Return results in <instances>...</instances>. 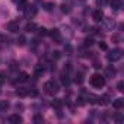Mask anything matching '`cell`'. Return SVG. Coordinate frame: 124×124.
<instances>
[{
    "label": "cell",
    "instance_id": "30bf717a",
    "mask_svg": "<svg viewBox=\"0 0 124 124\" xmlns=\"http://www.w3.org/2000/svg\"><path fill=\"white\" fill-rule=\"evenodd\" d=\"M37 29H38V26H37L34 22H28V23L25 25V31H26V32H35Z\"/></svg>",
    "mask_w": 124,
    "mask_h": 124
},
{
    "label": "cell",
    "instance_id": "52a82bcc",
    "mask_svg": "<svg viewBox=\"0 0 124 124\" xmlns=\"http://www.w3.org/2000/svg\"><path fill=\"white\" fill-rule=\"evenodd\" d=\"M6 28H8V31H10V32H19V23L18 22H8V25H6Z\"/></svg>",
    "mask_w": 124,
    "mask_h": 124
},
{
    "label": "cell",
    "instance_id": "4316f807",
    "mask_svg": "<svg viewBox=\"0 0 124 124\" xmlns=\"http://www.w3.org/2000/svg\"><path fill=\"white\" fill-rule=\"evenodd\" d=\"M123 120H124V118H123V115H121V114H117V115H115V121H118V123H121Z\"/></svg>",
    "mask_w": 124,
    "mask_h": 124
},
{
    "label": "cell",
    "instance_id": "6da1fadb",
    "mask_svg": "<svg viewBox=\"0 0 124 124\" xmlns=\"http://www.w3.org/2000/svg\"><path fill=\"white\" fill-rule=\"evenodd\" d=\"M44 89H45V92H47L48 95H55V93L60 91L58 83L54 82V80H48V82H45V83H44Z\"/></svg>",
    "mask_w": 124,
    "mask_h": 124
},
{
    "label": "cell",
    "instance_id": "5bb4252c",
    "mask_svg": "<svg viewBox=\"0 0 124 124\" xmlns=\"http://www.w3.org/2000/svg\"><path fill=\"white\" fill-rule=\"evenodd\" d=\"M61 105H63V104H61V101H60V99H54V101L51 102V107H53V108H57V109H58V108H61Z\"/></svg>",
    "mask_w": 124,
    "mask_h": 124
},
{
    "label": "cell",
    "instance_id": "ba28073f",
    "mask_svg": "<svg viewBox=\"0 0 124 124\" xmlns=\"http://www.w3.org/2000/svg\"><path fill=\"white\" fill-rule=\"evenodd\" d=\"M114 21L111 19V18H107V19H104V26H105V29H108V31H112V28H114Z\"/></svg>",
    "mask_w": 124,
    "mask_h": 124
},
{
    "label": "cell",
    "instance_id": "4dcf8cb0",
    "mask_svg": "<svg viewBox=\"0 0 124 124\" xmlns=\"http://www.w3.org/2000/svg\"><path fill=\"white\" fill-rule=\"evenodd\" d=\"M45 6H47V8H45V9H47V10H51V9H53V6H54V5H53V3H47V5H45Z\"/></svg>",
    "mask_w": 124,
    "mask_h": 124
},
{
    "label": "cell",
    "instance_id": "83f0119b",
    "mask_svg": "<svg viewBox=\"0 0 124 124\" xmlns=\"http://www.w3.org/2000/svg\"><path fill=\"white\" fill-rule=\"evenodd\" d=\"M61 10H63L64 13H67V12H69L70 9H69V6H66V5H63V6H61Z\"/></svg>",
    "mask_w": 124,
    "mask_h": 124
},
{
    "label": "cell",
    "instance_id": "7a4b0ae2",
    "mask_svg": "<svg viewBox=\"0 0 124 124\" xmlns=\"http://www.w3.org/2000/svg\"><path fill=\"white\" fill-rule=\"evenodd\" d=\"M91 85H92L93 88H102V86L105 85V78L101 76L99 73H95V75H92V78H91Z\"/></svg>",
    "mask_w": 124,
    "mask_h": 124
},
{
    "label": "cell",
    "instance_id": "7402d4cb",
    "mask_svg": "<svg viewBox=\"0 0 124 124\" xmlns=\"http://www.w3.org/2000/svg\"><path fill=\"white\" fill-rule=\"evenodd\" d=\"M16 95H18V96H25V95H28V92H26L25 89H18V91H16Z\"/></svg>",
    "mask_w": 124,
    "mask_h": 124
},
{
    "label": "cell",
    "instance_id": "5b68a950",
    "mask_svg": "<svg viewBox=\"0 0 124 124\" xmlns=\"http://www.w3.org/2000/svg\"><path fill=\"white\" fill-rule=\"evenodd\" d=\"M92 19H93L95 22H101V21L104 19V12H102V9H96V10H93V13H92Z\"/></svg>",
    "mask_w": 124,
    "mask_h": 124
},
{
    "label": "cell",
    "instance_id": "f546056e",
    "mask_svg": "<svg viewBox=\"0 0 124 124\" xmlns=\"http://www.w3.org/2000/svg\"><path fill=\"white\" fill-rule=\"evenodd\" d=\"M76 82H79V83H82V82H83V79H82V75H78V76H76Z\"/></svg>",
    "mask_w": 124,
    "mask_h": 124
},
{
    "label": "cell",
    "instance_id": "2e32d148",
    "mask_svg": "<svg viewBox=\"0 0 124 124\" xmlns=\"http://www.w3.org/2000/svg\"><path fill=\"white\" fill-rule=\"evenodd\" d=\"M107 76H109V78H114V76H115V69L109 66V67L107 69Z\"/></svg>",
    "mask_w": 124,
    "mask_h": 124
},
{
    "label": "cell",
    "instance_id": "8992f818",
    "mask_svg": "<svg viewBox=\"0 0 124 124\" xmlns=\"http://www.w3.org/2000/svg\"><path fill=\"white\" fill-rule=\"evenodd\" d=\"M23 12H25L26 18H34V16L37 15V8H35V6H26Z\"/></svg>",
    "mask_w": 124,
    "mask_h": 124
},
{
    "label": "cell",
    "instance_id": "9a60e30c",
    "mask_svg": "<svg viewBox=\"0 0 124 124\" xmlns=\"http://www.w3.org/2000/svg\"><path fill=\"white\" fill-rule=\"evenodd\" d=\"M9 108V101H0V111H5Z\"/></svg>",
    "mask_w": 124,
    "mask_h": 124
},
{
    "label": "cell",
    "instance_id": "7c38bea8",
    "mask_svg": "<svg viewBox=\"0 0 124 124\" xmlns=\"http://www.w3.org/2000/svg\"><path fill=\"white\" fill-rule=\"evenodd\" d=\"M28 79H29V75H28L26 72H21L19 76H18V80H19V82H26Z\"/></svg>",
    "mask_w": 124,
    "mask_h": 124
},
{
    "label": "cell",
    "instance_id": "603a6c76",
    "mask_svg": "<svg viewBox=\"0 0 124 124\" xmlns=\"http://www.w3.org/2000/svg\"><path fill=\"white\" fill-rule=\"evenodd\" d=\"M117 88H118V91H120V92H123V91H124V82H118Z\"/></svg>",
    "mask_w": 124,
    "mask_h": 124
},
{
    "label": "cell",
    "instance_id": "9c48e42d",
    "mask_svg": "<svg viewBox=\"0 0 124 124\" xmlns=\"http://www.w3.org/2000/svg\"><path fill=\"white\" fill-rule=\"evenodd\" d=\"M9 121H10V123H13V124H19V123H22L23 120H22V117H21V115H18V114H12V115L9 117Z\"/></svg>",
    "mask_w": 124,
    "mask_h": 124
},
{
    "label": "cell",
    "instance_id": "ac0fdd59",
    "mask_svg": "<svg viewBox=\"0 0 124 124\" xmlns=\"http://www.w3.org/2000/svg\"><path fill=\"white\" fill-rule=\"evenodd\" d=\"M25 41H26V39H25V37H23V35H21V37L16 39V44L22 47V45H25Z\"/></svg>",
    "mask_w": 124,
    "mask_h": 124
},
{
    "label": "cell",
    "instance_id": "d6a6232c",
    "mask_svg": "<svg viewBox=\"0 0 124 124\" xmlns=\"http://www.w3.org/2000/svg\"><path fill=\"white\" fill-rule=\"evenodd\" d=\"M10 69H12V70H15V69H16V63H15V61H13V63H12V66H10Z\"/></svg>",
    "mask_w": 124,
    "mask_h": 124
},
{
    "label": "cell",
    "instance_id": "e0dca14e",
    "mask_svg": "<svg viewBox=\"0 0 124 124\" xmlns=\"http://www.w3.org/2000/svg\"><path fill=\"white\" fill-rule=\"evenodd\" d=\"M111 6L118 10V9L121 8V2H120V0H112V2H111Z\"/></svg>",
    "mask_w": 124,
    "mask_h": 124
},
{
    "label": "cell",
    "instance_id": "ffe728a7",
    "mask_svg": "<svg viewBox=\"0 0 124 124\" xmlns=\"http://www.w3.org/2000/svg\"><path fill=\"white\" fill-rule=\"evenodd\" d=\"M64 51H66V53L70 55V54L73 53V48H72V45H70V44H66V45H64Z\"/></svg>",
    "mask_w": 124,
    "mask_h": 124
},
{
    "label": "cell",
    "instance_id": "277c9868",
    "mask_svg": "<svg viewBox=\"0 0 124 124\" xmlns=\"http://www.w3.org/2000/svg\"><path fill=\"white\" fill-rule=\"evenodd\" d=\"M48 35L53 38V41H54L55 44H60L61 41H63V38H61V34H60V31H58V29H53V31H50V32H48Z\"/></svg>",
    "mask_w": 124,
    "mask_h": 124
},
{
    "label": "cell",
    "instance_id": "3957f363",
    "mask_svg": "<svg viewBox=\"0 0 124 124\" xmlns=\"http://www.w3.org/2000/svg\"><path fill=\"white\" fill-rule=\"evenodd\" d=\"M121 57H123V51H121L120 48H115V50H112L109 54H107V58H108V61H111V63L118 61Z\"/></svg>",
    "mask_w": 124,
    "mask_h": 124
},
{
    "label": "cell",
    "instance_id": "4fadbf2b",
    "mask_svg": "<svg viewBox=\"0 0 124 124\" xmlns=\"http://www.w3.org/2000/svg\"><path fill=\"white\" fill-rule=\"evenodd\" d=\"M26 6H28V0H19L18 2V9L19 10H25Z\"/></svg>",
    "mask_w": 124,
    "mask_h": 124
},
{
    "label": "cell",
    "instance_id": "d6986e66",
    "mask_svg": "<svg viewBox=\"0 0 124 124\" xmlns=\"http://www.w3.org/2000/svg\"><path fill=\"white\" fill-rule=\"evenodd\" d=\"M42 73H44V67H41V66L38 64V66L35 67V75H37V76H41Z\"/></svg>",
    "mask_w": 124,
    "mask_h": 124
},
{
    "label": "cell",
    "instance_id": "1f68e13d",
    "mask_svg": "<svg viewBox=\"0 0 124 124\" xmlns=\"http://www.w3.org/2000/svg\"><path fill=\"white\" fill-rule=\"evenodd\" d=\"M53 54H54V57H55V58H58V57H60V53H58V51H54Z\"/></svg>",
    "mask_w": 124,
    "mask_h": 124
},
{
    "label": "cell",
    "instance_id": "836d02e7",
    "mask_svg": "<svg viewBox=\"0 0 124 124\" xmlns=\"http://www.w3.org/2000/svg\"><path fill=\"white\" fill-rule=\"evenodd\" d=\"M13 2H15V3H18V2H19V0H13Z\"/></svg>",
    "mask_w": 124,
    "mask_h": 124
},
{
    "label": "cell",
    "instance_id": "f1b7e54d",
    "mask_svg": "<svg viewBox=\"0 0 124 124\" xmlns=\"http://www.w3.org/2000/svg\"><path fill=\"white\" fill-rule=\"evenodd\" d=\"M99 48H101V50H107L108 47H107V44H105V42H99Z\"/></svg>",
    "mask_w": 124,
    "mask_h": 124
},
{
    "label": "cell",
    "instance_id": "8fae6325",
    "mask_svg": "<svg viewBox=\"0 0 124 124\" xmlns=\"http://www.w3.org/2000/svg\"><path fill=\"white\" fill-rule=\"evenodd\" d=\"M112 107H114V108H117V109L123 108V107H124V99H123V98H118V99H115V101L112 102Z\"/></svg>",
    "mask_w": 124,
    "mask_h": 124
},
{
    "label": "cell",
    "instance_id": "d4e9b609",
    "mask_svg": "<svg viewBox=\"0 0 124 124\" xmlns=\"http://www.w3.org/2000/svg\"><path fill=\"white\" fill-rule=\"evenodd\" d=\"M5 80H6V78H5V73H0V86H2V85L5 83Z\"/></svg>",
    "mask_w": 124,
    "mask_h": 124
},
{
    "label": "cell",
    "instance_id": "44dd1931",
    "mask_svg": "<svg viewBox=\"0 0 124 124\" xmlns=\"http://www.w3.org/2000/svg\"><path fill=\"white\" fill-rule=\"evenodd\" d=\"M38 34H39L41 37H45V35H48V31H47L45 28H39V29H38Z\"/></svg>",
    "mask_w": 124,
    "mask_h": 124
},
{
    "label": "cell",
    "instance_id": "484cf974",
    "mask_svg": "<svg viewBox=\"0 0 124 124\" xmlns=\"http://www.w3.org/2000/svg\"><path fill=\"white\" fill-rule=\"evenodd\" d=\"M107 2H108V0H96L98 6H104V5H107Z\"/></svg>",
    "mask_w": 124,
    "mask_h": 124
},
{
    "label": "cell",
    "instance_id": "cb8c5ba5",
    "mask_svg": "<svg viewBox=\"0 0 124 124\" xmlns=\"http://www.w3.org/2000/svg\"><path fill=\"white\" fill-rule=\"evenodd\" d=\"M34 121H35V123H42L44 120H42L41 115H35V117H34Z\"/></svg>",
    "mask_w": 124,
    "mask_h": 124
}]
</instances>
